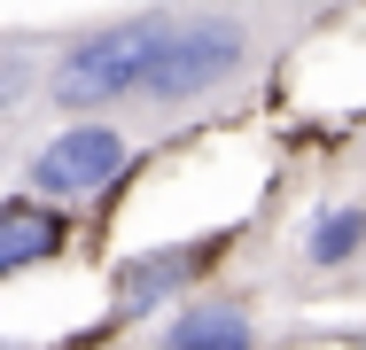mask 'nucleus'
<instances>
[{
  "label": "nucleus",
  "instance_id": "obj_3",
  "mask_svg": "<svg viewBox=\"0 0 366 350\" xmlns=\"http://www.w3.org/2000/svg\"><path fill=\"white\" fill-rule=\"evenodd\" d=\"M125 164H133V133H117L109 117H71L63 133L31 156L24 187L39 203H78V195H102Z\"/></svg>",
  "mask_w": 366,
  "mask_h": 350
},
{
  "label": "nucleus",
  "instance_id": "obj_2",
  "mask_svg": "<svg viewBox=\"0 0 366 350\" xmlns=\"http://www.w3.org/2000/svg\"><path fill=\"white\" fill-rule=\"evenodd\" d=\"M164 24H172V8H141V16H125V24L86 31L78 47H63V63H55V78H47V101L71 109V117H102V109L133 101V86H141V70H148V55H156V39H164Z\"/></svg>",
  "mask_w": 366,
  "mask_h": 350
},
{
  "label": "nucleus",
  "instance_id": "obj_6",
  "mask_svg": "<svg viewBox=\"0 0 366 350\" xmlns=\"http://www.w3.org/2000/svg\"><path fill=\"white\" fill-rule=\"evenodd\" d=\"M63 241H71V226H63L55 203H0V280L63 257Z\"/></svg>",
  "mask_w": 366,
  "mask_h": 350
},
{
  "label": "nucleus",
  "instance_id": "obj_7",
  "mask_svg": "<svg viewBox=\"0 0 366 350\" xmlns=\"http://www.w3.org/2000/svg\"><path fill=\"white\" fill-rule=\"evenodd\" d=\"M366 249V203H327L312 218V234H304V265L312 273H335V265H351Z\"/></svg>",
  "mask_w": 366,
  "mask_h": 350
},
{
  "label": "nucleus",
  "instance_id": "obj_4",
  "mask_svg": "<svg viewBox=\"0 0 366 350\" xmlns=\"http://www.w3.org/2000/svg\"><path fill=\"white\" fill-rule=\"evenodd\" d=\"M226 241H234V234H195V241H172V249H141V257H125V265H117V319H141L148 304H164V296H179L187 280H203L226 257Z\"/></svg>",
  "mask_w": 366,
  "mask_h": 350
},
{
  "label": "nucleus",
  "instance_id": "obj_5",
  "mask_svg": "<svg viewBox=\"0 0 366 350\" xmlns=\"http://www.w3.org/2000/svg\"><path fill=\"white\" fill-rule=\"evenodd\" d=\"M156 350H257V319H249L242 296H195L156 335Z\"/></svg>",
  "mask_w": 366,
  "mask_h": 350
},
{
  "label": "nucleus",
  "instance_id": "obj_8",
  "mask_svg": "<svg viewBox=\"0 0 366 350\" xmlns=\"http://www.w3.org/2000/svg\"><path fill=\"white\" fill-rule=\"evenodd\" d=\"M359 350H366V343H359Z\"/></svg>",
  "mask_w": 366,
  "mask_h": 350
},
{
  "label": "nucleus",
  "instance_id": "obj_1",
  "mask_svg": "<svg viewBox=\"0 0 366 350\" xmlns=\"http://www.w3.org/2000/svg\"><path fill=\"white\" fill-rule=\"evenodd\" d=\"M249 55H257V16H249V8H195V16L172 8V24H164L156 55H148L141 86H133V101L172 117V109H187V101L234 86V78L249 70Z\"/></svg>",
  "mask_w": 366,
  "mask_h": 350
}]
</instances>
